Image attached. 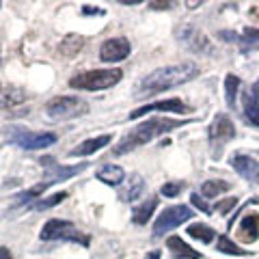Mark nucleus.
<instances>
[{
	"instance_id": "1",
	"label": "nucleus",
	"mask_w": 259,
	"mask_h": 259,
	"mask_svg": "<svg viewBox=\"0 0 259 259\" xmlns=\"http://www.w3.org/2000/svg\"><path fill=\"white\" fill-rule=\"evenodd\" d=\"M199 76V65L194 61H182L175 65H164V67L153 69L151 74L141 78V82L134 87V97L143 100L147 95H156L162 91H168L173 87H180L184 82H190Z\"/></svg>"
},
{
	"instance_id": "2",
	"label": "nucleus",
	"mask_w": 259,
	"mask_h": 259,
	"mask_svg": "<svg viewBox=\"0 0 259 259\" xmlns=\"http://www.w3.org/2000/svg\"><path fill=\"white\" fill-rule=\"evenodd\" d=\"M190 119H171V117H153V119H147L145 123L136 125L132 132H127L123 139L119 141V145L115 149H112V153L115 156H123V153L132 151L136 147H143V145H147L149 141H153L156 136L160 134H166L171 132V130L175 127H182V125H188Z\"/></svg>"
},
{
	"instance_id": "3",
	"label": "nucleus",
	"mask_w": 259,
	"mask_h": 259,
	"mask_svg": "<svg viewBox=\"0 0 259 259\" xmlns=\"http://www.w3.org/2000/svg\"><path fill=\"white\" fill-rule=\"evenodd\" d=\"M123 78V71L112 67V69H89L82 74H76L69 78L71 89H80V91H104V89L115 87L119 80Z\"/></svg>"
},
{
	"instance_id": "4",
	"label": "nucleus",
	"mask_w": 259,
	"mask_h": 259,
	"mask_svg": "<svg viewBox=\"0 0 259 259\" xmlns=\"http://www.w3.org/2000/svg\"><path fill=\"white\" fill-rule=\"evenodd\" d=\"M89 112V104L82 97H54L46 104V117L50 121H69Z\"/></svg>"
},
{
	"instance_id": "5",
	"label": "nucleus",
	"mask_w": 259,
	"mask_h": 259,
	"mask_svg": "<svg viewBox=\"0 0 259 259\" xmlns=\"http://www.w3.org/2000/svg\"><path fill=\"white\" fill-rule=\"evenodd\" d=\"M39 238L44 242H52V240H65V242H80L82 246H89V236L78 229L74 223L69 221H61V218H50L44 227Z\"/></svg>"
},
{
	"instance_id": "6",
	"label": "nucleus",
	"mask_w": 259,
	"mask_h": 259,
	"mask_svg": "<svg viewBox=\"0 0 259 259\" xmlns=\"http://www.w3.org/2000/svg\"><path fill=\"white\" fill-rule=\"evenodd\" d=\"M7 141L18 145L20 149H44L56 143V134L52 132H30L26 127H7Z\"/></svg>"
},
{
	"instance_id": "7",
	"label": "nucleus",
	"mask_w": 259,
	"mask_h": 259,
	"mask_svg": "<svg viewBox=\"0 0 259 259\" xmlns=\"http://www.w3.org/2000/svg\"><path fill=\"white\" fill-rule=\"evenodd\" d=\"M192 209L188 205H171L166 209H162V214L156 218V223H153V236L160 238L168 233L171 229H177L180 225L188 223L192 218Z\"/></svg>"
},
{
	"instance_id": "8",
	"label": "nucleus",
	"mask_w": 259,
	"mask_h": 259,
	"mask_svg": "<svg viewBox=\"0 0 259 259\" xmlns=\"http://www.w3.org/2000/svg\"><path fill=\"white\" fill-rule=\"evenodd\" d=\"M233 136H236V125H233V121L227 117L225 112H218L212 121V125H209V145H212L216 158H221L223 145L229 143Z\"/></svg>"
},
{
	"instance_id": "9",
	"label": "nucleus",
	"mask_w": 259,
	"mask_h": 259,
	"mask_svg": "<svg viewBox=\"0 0 259 259\" xmlns=\"http://www.w3.org/2000/svg\"><path fill=\"white\" fill-rule=\"evenodd\" d=\"M41 164H46V175H44V180L39 182V184H44L46 188H50L52 184L56 182H65V180H69V177H74L78 173H82L87 164H76V166H63V164H54V160L52 158H44L41 160Z\"/></svg>"
},
{
	"instance_id": "10",
	"label": "nucleus",
	"mask_w": 259,
	"mask_h": 259,
	"mask_svg": "<svg viewBox=\"0 0 259 259\" xmlns=\"http://www.w3.org/2000/svg\"><path fill=\"white\" fill-rule=\"evenodd\" d=\"M132 52V46L125 37H112V39H106L100 48V59L104 63H119L130 56Z\"/></svg>"
},
{
	"instance_id": "11",
	"label": "nucleus",
	"mask_w": 259,
	"mask_h": 259,
	"mask_svg": "<svg viewBox=\"0 0 259 259\" xmlns=\"http://www.w3.org/2000/svg\"><path fill=\"white\" fill-rule=\"evenodd\" d=\"M231 166L238 171L240 177H244L246 182L253 186H259V162L255 158L246 156V153H236L231 158Z\"/></svg>"
},
{
	"instance_id": "12",
	"label": "nucleus",
	"mask_w": 259,
	"mask_h": 259,
	"mask_svg": "<svg viewBox=\"0 0 259 259\" xmlns=\"http://www.w3.org/2000/svg\"><path fill=\"white\" fill-rule=\"evenodd\" d=\"M153 110H160V112H184L186 110V104L180 100V97H171V100H164V102H153V104H145V106L136 108L130 112L127 119H139L147 112H153Z\"/></svg>"
},
{
	"instance_id": "13",
	"label": "nucleus",
	"mask_w": 259,
	"mask_h": 259,
	"mask_svg": "<svg viewBox=\"0 0 259 259\" xmlns=\"http://www.w3.org/2000/svg\"><path fill=\"white\" fill-rule=\"evenodd\" d=\"M26 100V93L24 89L15 87V84H7V82H0V110H9L15 108Z\"/></svg>"
},
{
	"instance_id": "14",
	"label": "nucleus",
	"mask_w": 259,
	"mask_h": 259,
	"mask_svg": "<svg viewBox=\"0 0 259 259\" xmlns=\"http://www.w3.org/2000/svg\"><path fill=\"white\" fill-rule=\"evenodd\" d=\"M259 238V214H246L242 218V223L238 227V240L244 244H253Z\"/></svg>"
},
{
	"instance_id": "15",
	"label": "nucleus",
	"mask_w": 259,
	"mask_h": 259,
	"mask_svg": "<svg viewBox=\"0 0 259 259\" xmlns=\"http://www.w3.org/2000/svg\"><path fill=\"white\" fill-rule=\"evenodd\" d=\"M143 192H145V180H143V175L134 173V175H130L127 184L119 190V199L123 201V203H132V201L143 197Z\"/></svg>"
},
{
	"instance_id": "16",
	"label": "nucleus",
	"mask_w": 259,
	"mask_h": 259,
	"mask_svg": "<svg viewBox=\"0 0 259 259\" xmlns=\"http://www.w3.org/2000/svg\"><path fill=\"white\" fill-rule=\"evenodd\" d=\"M110 134H102V136H95V139H89V141H82L78 145L76 149L69 151L71 158H82V156H91V153L100 151L102 147H106V145L110 143Z\"/></svg>"
},
{
	"instance_id": "17",
	"label": "nucleus",
	"mask_w": 259,
	"mask_h": 259,
	"mask_svg": "<svg viewBox=\"0 0 259 259\" xmlns=\"http://www.w3.org/2000/svg\"><path fill=\"white\" fill-rule=\"evenodd\" d=\"M177 37L182 39L184 44H188L192 50H197V52H207L209 50V46H207V39L201 35L199 30H194L192 26H184V28H180L175 32Z\"/></svg>"
},
{
	"instance_id": "18",
	"label": "nucleus",
	"mask_w": 259,
	"mask_h": 259,
	"mask_svg": "<svg viewBox=\"0 0 259 259\" xmlns=\"http://www.w3.org/2000/svg\"><path fill=\"white\" fill-rule=\"evenodd\" d=\"M95 177L100 182H104L106 186H119L121 182L125 180V171L117 164H104L95 171Z\"/></svg>"
},
{
	"instance_id": "19",
	"label": "nucleus",
	"mask_w": 259,
	"mask_h": 259,
	"mask_svg": "<svg viewBox=\"0 0 259 259\" xmlns=\"http://www.w3.org/2000/svg\"><path fill=\"white\" fill-rule=\"evenodd\" d=\"M166 246L168 250L175 255V257H184V259H201V253L194 250L192 246H188L180 236H171L166 240Z\"/></svg>"
},
{
	"instance_id": "20",
	"label": "nucleus",
	"mask_w": 259,
	"mask_h": 259,
	"mask_svg": "<svg viewBox=\"0 0 259 259\" xmlns=\"http://www.w3.org/2000/svg\"><path fill=\"white\" fill-rule=\"evenodd\" d=\"M156 207H158V199L156 197L145 199L143 203H139L132 209V221L136 225H147V221L153 216V212H156Z\"/></svg>"
},
{
	"instance_id": "21",
	"label": "nucleus",
	"mask_w": 259,
	"mask_h": 259,
	"mask_svg": "<svg viewBox=\"0 0 259 259\" xmlns=\"http://www.w3.org/2000/svg\"><path fill=\"white\" fill-rule=\"evenodd\" d=\"M242 108H244V117L250 125H259V97L253 95V91H246L242 97Z\"/></svg>"
},
{
	"instance_id": "22",
	"label": "nucleus",
	"mask_w": 259,
	"mask_h": 259,
	"mask_svg": "<svg viewBox=\"0 0 259 259\" xmlns=\"http://www.w3.org/2000/svg\"><path fill=\"white\" fill-rule=\"evenodd\" d=\"M227 190H231V182H225V180H207L201 184V197H207V199H216L218 194H223Z\"/></svg>"
},
{
	"instance_id": "23",
	"label": "nucleus",
	"mask_w": 259,
	"mask_h": 259,
	"mask_svg": "<svg viewBox=\"0 0 259 259\" xmlns=\"http://www.w3.org/2000/svg\"><path fill=\"white\" fill-rule=\"evenodd\" d=\"M186 233L192 238V240H199V242H203V244H209L214 238H216V231L212 229V227H207L203 223H192L188 229H186Z\"/></svg>"
},
{
	"instance_id": "24",
	"label": "nucleus",
	"mask_w": 259,
	"mask_h": 259,
	"mask_svg": "<svg viewBox=\"0 0 259 259\" xmlns=\"http://www.w3.org/2000/svg\"><path fill=\"white\" fill-rule=\"evenodd\" d=\"M240 48L242 52H255L259 50V28H244L240 35Z\"/></svg>"
},
{
	"instance_id": "25",
	"label": "nucleus",
	"mask_w": 259,
	"mask_h": 259,
	"mask_svg": "<svg viewBox=\"0 0 259 259\" xmlns=\"http://www.w3.org/2000/svg\"><path fill=\"white\" fill-rule=\"evenodd\" d=\"M240 82L242 80L236 74H227V78H225V102H227V106L229 108L236 106V95H238Z\"/></svg>"
},
{
	"instance_id": "26",
	"label": "nucleus",
	"mask_w": 259,
	"mask_h": 259,
	"mask_svg": "<svg viewBox=\"0 0 259 259\" xmlns=\"http://www.w3.org/2000/svg\"><path fill=\"white\" fill-rule=\"evenodd\" d=\"M67 199V192H56V194H50V197H41V199H37L35 203L32 205H28L30 209H39V212H41V209H50V207H54V205H59L61 201H65Z\"/></svg>"
},
{
	"instance_id": "27",
	"label": "nucleus",
	"mask_w": 259,
	"mask_h": 259,
	"mask_svg": "<svg viewBox=\"0 0 259 259\" xmlns=\"http://www.w3.org/2000/svg\"><path fill=\"white\" fill-rule=\"evenodd\" d=\"M216 250H221V253H225V255H244L246 253V250H242L236 242L229 240L227 236H221L216 240Z\"/></svg>"
},
{
	"instance_id": "28",
	"label": "nucleus",
	"mask_w": 259,
	"mask_h": 259,
	"mask_svg": "<svg viewBox=\"0 0 259 259\" xmlns=\"http://www.w3.org/2000/svg\"><path fill=\"white\" fill-rule=\"evenodd\" d=\"M184 188H186V184H184V182H166V184L160 188V192L164 194V197L173 199V197H177V194H180Z\"/></svg>"
},
{
	"instance_id": "29",
	"label": "nucleus",
	"mask_w": 259,
	"mask_h": 259,
	"mask_svg": "<svg viewBox=\"0 0 259 259\" xmlns=\"http://www.w3.org/2000/svg\"><path fill=\"white\" fill-rule=\"evenodd\" d=\"M190 203H192L194 207H199L203 214H209V212H212V207H209V205L205 203L203 197H201L199 192H192V194H190Z\"/></svg>"
},
{
	"instance_id": "30",
	"label": "nucleus",
	"mask_w": 259,
	"mask_h": 259,
	"mask_svg": "<svg viewBox=\"0 0 259 259\" xmlns=\"http://www.w3.org/2000/svg\"><path fill=\"white\" fill-rule=\"evenodd\" d=\"M238 205V199L236 197H231V199H225V201H218L216 203V212H221V214H227L231 207H236Z\"/></svg>"
},
{
	"instance_id": "31",
	"label": "nucleus",
	"mask_w": 259,
	"mask_h": 259,
	"mask_svg": "<svg viewBox=\"0 0 259 259\" xmlns=\"http://www.w3.org/2000/svg\"><path fill=\"white\" fill-rule=\"evenodd\" d=\"M82 13L84 15H104V9H100V7H82Z\"/></svg>"
},
{
	"instance_id": "32",
	"label": "nucleus",
	"mask_w": 259,
	"mask_h": 259,
	"mask_svg": "<svg viewBox=\"0 0 259 259\" xmlns=\"http://www.w3.org/2000/svg\"><path fill=\"white\" fill-rule=\"evenodd\" d=\"M151 9H156V11H166V9H171L173 3H149Z\"/></svg>"
},
{
	"instance_id": "33",
	"label": "nucleus",
	"mask_w": 259,
	"mask_h": 259,
	"mask_svg": "<svg viewBox=\"0 0 259 259\" xmlns=\"http://www.w3.org/2000/svg\"><path fill=\"white\" fill-rule=\"evenodd\" d=\"M218 37L221 39H227V41H236V39H240L236 32H227V30H223V32H218Z\"/></svg>"
},
{
	"instance_id": "34",
	"label": "nucleus",
	"mask_w": 259,
	"mask_h": 259,
	"mask_svg": "<svg viewBox=\"0 0 259 259\" xmlns=\"http://www.w3.org/2000/svg\"><path fill=\"white\" fill-rule=\"evenodd\" d=\"M0 259H13L11 255V250L7 248V246H0Z\"/></svg>"
},
{
	"instance_id": "35",
	"label": "nucleus",
	"mask_w": 259,
	"mask_h": 259,
	"mask_svg": "<svg viewBox=\"0 0 259 259\" xmlns=\"http://www.w3.org/2000/svg\"><path fill=\"white\" fill-rule=\"evenodd\" d=\"M250 91H253V95H257V97H259V80L253 84V89H250Z\"/></svg>"
},
{
	"instance_id": "36",
	"label": "nucleus",
	"mask_w": 259,
	"mask_h": 259,
	"mask_svg": "<svg viewBox=\"0 0 259 259\" xmlns=\"http://www.w3.org/2000/svg\"><path fill=\"white\" fill-rule=\"evenodd\" d=\"M147 259H160V250H153V253H149Z\"/></svg>"
},
{
	"instance_id": "37",
	"label": "nucleus",
	"mask_w": 259,
	"mask_h": 259,
	"mask_svg": "<svg viewBox=\"0 0 259 259\" xmlns=\"http://www.w3.org/2000/svg\"><path fill=\"white\" fill-rule=\"evenodd\" d=\"M186 5H188L190 9H192V7H199V5H201V0H199V3H197V0H194V3H186Z\"/></svg>"
},
{
	"instance_id": "38",
	"label": "nucleus",
	"mask_w": 259,
	"mask_h": 259,
	"mask_svg": "<svg viewBox=\"0 0 259 259\" xmlns=\"http://www.w3.org/2000/svg\"><path fill=\"white\" fill-rule=\"evenodd\" d=\"M0 5H3V3H0Z\"/></svg>"
}]
</instances>
